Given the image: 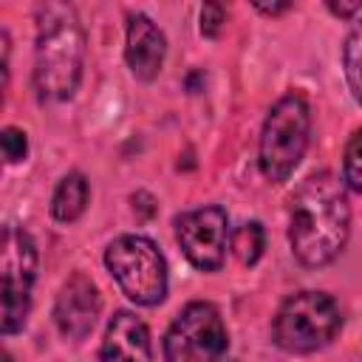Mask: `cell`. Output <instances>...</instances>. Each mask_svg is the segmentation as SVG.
Returning <instances> with one entry per match:
<instances>
[{
  "label": "cell",
  "mask_w": 362,
  "mask_h": 362,
  "mask_svg": "<svg viewBox=\"0 0 362 362\" xmlns=\"http://www.w3.org/2000/svg\"><path fill=\"white\" fill-rule=\"evenodd\" d=\"M351 232V206L348 192L331 173L308 175L291 195L288 240L294 257L308 266L331 263L348 243Z\"/></svg>",
  "instance_id": "6da1fadb"
},
{
  "label": "cell",
  "mask_w": 362,
  "mask_h": 362,
  "mask_svg": "<svg viewBox=\"0 0 362 362\" xmlns=\"http://www.w3.org/2000/svg\"><path fill=\"white\" fill-rule=\"evenodd\" d=\"M85 68V28L71 3L37 8L34 88L45 102H65L76 93Z\"/></svg>",
  "instance_id": "7a4b0ae2"
},
{
  "label": "cell",
  "mask_w": 362,
  "mask_h": 362,
  "mask_svg": "<svg viewBox=\"0 0 362 362\" xmlns=\"http://www.w3.org/2000/svg\"><path fill=\"white\" fill-rule=\"evenodd\" d=\"M311 133V107L303 93L291 90L274 102L263 122L257 164L266 181L283 184L305 156Z\"/></svg>",
  "instance_id": "3957f363"
},
{
  "label": "cell",
  "mask_w": 362,
  "mask_h": 362,
  "mask_svg": "<svg viewBox=\"0 0 362 362\" xmlns=\"http://www.w3.org/2000/svg\"><path fill=\"white\" fill-rule=\"evenodd\" d=\"M342 328L339 305L325 291H297L277 308L272 339L288 354H314L325 348Z\"/></svg>",
  "instance_id": "277c9868"
},
{
  "label": "cell",
  "mask_w": 362,
  "mask_h": 362,
  "mask_svg": "<svg viewBox=\"0 0 362 362\" xmlns=\"http://www.w3.org/2000/svg\"><path fill=\"white\" fill-rule=\"evenodd\" d=\"M105 266L136 305H158L167 297V260L144 235H119L105 249Z\"/></svg>",
  "instance_id": "5b68a950"
},
{
  "label": "cell",
  "mask_w": 362,
  "mask_h": 362,
  "mask_svg": "<svg viewBox=\"0 0 362 362\" xmlns=\"http://www.w3.org/2000/svg\"><path fill=\"white\" fill-rule=\"evenodd\" d=\"M34 277H37L34 238L20 226H11V223L3 226V240H0V283H3L0 328L3 334H14L25 325Z\"/></svg>",
  "instance_id": "8992f818"
},
{
  "label": "cell",
  "mask_w": 362,
  "mask_h": 362,
  "mask_svg": "<svg viewBox=\"0 0 362 362\" xmlns=\"http://www.w3.org/2000/svg\"><path fill=\"white\" fill-rule=\"evenodd\" d=\"M229 348V334L221 311L195 300L178 311L164 334V362H221Z\"/></svg>",
  "instance_id": "52a82bcc"
},
{
  "label": "cell",
  "mask_w": 362,
  "mask_h": 362,
  "mask_svg": "<svg viewBox=\"0 0 362 362\" xmlns=\"http://www.w3.org/2000/svg\"><path fill=\"white\" fill-rule=\"evenodd\" d=\"M175 240L195 269L218 272L226 260L229 218L221 206L189 209L175 218Z\"/></svg>",
  "instance_id": "ba28073f"
},
{
  "label": "cell",
  "mask_w": 362,
  "mask_h": 362,
  "mask_svg": "<svg viewBox=\"0 0 362 362\" xmlns=\"http://www.w3.org/2000/svg\"><path fill=\"white\" fill-rule=\"evenodd\" d=\"M99 311H102V297H99V288L93 286V280L82 272L71 274L59 294H57V303H54V322L59 328V334L71 342H82L96 320H99Z\"/></svg>",
  "instance_id": "9c48e42d"
},
{
  "label": "cell",
  "mask_w": 362,
  "mask_h": 362,
  "mask_svg": "<svg viewBox=\"0 0 362 362\" xmlns=\"http://www.w3.org/2000/svg\"><path fill=\"white\" fill-rule=\"evenodd\" d=\"M167 57V40L161 28L147 14H130L127 17V37H124V59L136 79L153 82L164 65Z\"/></svg>",
  "instance_id": "30bf717a"
},
{
  "label": "cell",
  "mask_w": 362,
  "mask_h": 362,
  "mask_svg": "<svg viewBox=\"0 0 362 362\" xmlns=\"http://www.w3.org/2000/svg\"><path fill=\"white\" fill-rule=\"evenodd\" d=\"M99 362H153L150 328L133 311H116L107 322Z\"/></svg>",
  "instance_id": "8fae6325"
},
{
  "label": "cell",
  "mask_w": 362,
  "mask_h": 362,
  "mask_svg": "<svg viewBox=\"0 0 362 362\" xmlns=\"http://www.w3.org/2000/svg\"><path fill=\"white\" fill-rule=\"evenodd\" d=\"M88 178L82 173H68L57 189H54V198H51V215L54 221L59 223H74L76 218H82L85 206H88Z\"/></svg>",
  "instance_id": "7c38bea8"
},
{
  "label": "cell",
  "mask_w": 362,
  "mask_h": 362,
  "mask_svg": "<svg viewBox=\"0 0 362 362\" xmlns=\"http://www.w3.org/2000/svg\"><path fill=\"white\" fill-rule=\"evenodd\" d=\"M266 249V232L257 221H249L232 232V252L243 266H255Z\"/></svg>",
  "instance_id": "4fadbf2b"
},
{
  "label": "cell",
  "mask_w": 362,
  "mask_h": 362,
  "mask_svg": "<svg viewBox=\"0 0 362 362\" xmlns=\"http://www.w3.org/2000/svg\"><path fill=\"white\" fill-rule=\"evenodd\" d=\"M342 65H345V79L354 93V99L362 105V23H356L342 45Z\"/></svg>",
  "instance_id": "5bb4252c"
},
{
  "label": "cell",
  "mask_w": 362,
  "mask_h": 362,
  "mask_svg": "<svg viewBox=\"0 0 362 362\" xmlns=\"http://www.w3.org/2000/svg\"><path fill=\"white\" fill-rule=\"evenodd\" d=\"M342 178L354 192H362V127L348 139L342 156Z\"/></svg>",
  "instance_id": "9a60e30c"
},
{
  "label": "cell",
  "mask_w": 362,
  "mask_h": 362,
  "mask_svg": "<svg viewBox=\"0 0 362 362\" xmlns=\"http://www.w3.org/2000/svg\"><path fill=\"white\" fill-rule=\"evenodd\" d=\"M0 141H3V156L8 164H20L28 156V136L20 127H6L0 133Z\"/></svg>",
  "instance_id": "2e32d148"
},
{
  "label": "cell",
  "mask_w": 362,
  "mask_h": 362,
  "mask_svg": "<svg viewBox=\"0 0 362 362\" xmlns=\"http://www.w3.org/2000/svg\"><path fill=\"white\" fill-rule=\"evenodd\" d=\"M226 23V8L221 3H204L201 8V34L204 37H218Z\"/></svg>",
  "instance_id": "e0dca14e"
},
{
  "label": "cell",
  "mask_w": 362,
  "mask_h": 362,
  "mask_svg": "<svg viewBox=\"0 0 362 362\" xmlns=\"http://www.w3.org/2000/svg\"><path fill=\"white\" fill-rule=\"evenodd\" d=\"M359 8H362V3H359V0H356V3H334V0L328 3V11H334L337 17H354Z\"/></svg>",
  "instance_id": "ac0fdd59"
},
{
  "label": "cell",
  "mask_w": 362,
  "mask_h": 362,
  "mask_svg": "<svg viewBox=\"0 0 362 362\" xmlns=\"http://www.w3.org/2000/svg\"><path fill=\"white\" fill-rule=\"evenodd\" d=\"M255 8L257 11H263V14H283V11H288L291 8V3H255Z\"/></svg>",
  "instance_id": "d6986e66"
}]
</instances>
